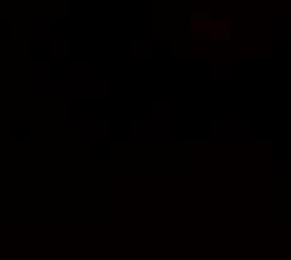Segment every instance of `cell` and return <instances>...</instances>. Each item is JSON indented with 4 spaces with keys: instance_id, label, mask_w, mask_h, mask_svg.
Masks as SVG:
<instances>
[{
    "instance_id": "obj_8",
    "label": "cell",
    "mask_w": 291,
    "mask_h": 260,
    "mask_svg": "<svg viewBox=\"0 0 291 260\" xmlns=\"http://www.w3.org/2000/svg\"><path fill=\"white\" fill-rule=\"evenodd\" d=\"M191 25H193V28H199V25H201V28H209V25H211V15H209V10L196 13V15L191 18Z\"/></svg>"
},
{
    "instance_id": "obj_3",
    "label": "cell",
    "mask_w": 291,
    "mask_h": 260,
    "mask_svg": "<svg viewBox=\"0 0 291 260\" xmlns=\"http://www.w3.org/2000/svg\"><path fill=\"white\" fill-rule=\"evenodd\" d=\"M131 58L133 60H148L151 58V43L148 40H133L131 43Z\"/></svg>"
},
{
    "instance_id": "obj_5",
    "label": "cell",
    "mask_w": 291,
    "mask_h": 260,
    "mask_svg": "<svg viewBox=\"0 0 291 260\" xmlns=\"http://www.w3.org/2000/svg\"><path fill=\"white\" fill-rule=\"evenodd\" d=\"M88 75H90V63L88 60H73L71 63L73 80H88Z\"/></svg>"
},
{
    "instance_id": "obj_6",
    "label": "cell",
    "mask_w": 291,
    "mask_h": 260,
    "mask_svg": "<svg viewBox=\"0 0 291 260\" xmlns=\"http://www.w3.org/2000/svg\"><path fill=\"white\" fill-rule=\"evenodd\" d=\"M30 30H33V33H30L33 40H45V38L51 35V23H48V20H35V23L30 25Z\"/></svg>"
},
{
    "instance_id": "obj_2",
    "label": "cell",
    "mask_w": 291,
    "mask_h": 260,
    "mask_svg": "<svg viewBox=\"0 0 291 260\" xmlns=\"http://www.w3.org/2000/svg\"><path fill=\"white\" fill-rule=\"evenodd\" d=\"M211 38L214 40H226L231 35V20H211Z\"/></svg>"
},
{
    "instance_id": "obj_4",
    "label": "cell",
    "mask_w": 291,
    "mask_h": 260,
    "mask_svg": "<svg viewBox=\"0 0 291 260\" xmlns=\"http://www.w3.org/2000/svg\"><path fill=\"white\" fill-rule=\"evenodd\" d=\"M271 38L274 40H289L291 38V23L289 20H274L271 23Z\"/></svg>"
},
{
    "instance_id": "obj_7",
    "label": "cell",
    "mask_w": 291,
    "mask_h": 260,
    "mask_svg": "<svg viewBox=\"0 0 291 260\" xmlns=\"http://www.w3.org/2000/svg\"><path fill=\"white\" fill-rule=\"evenodd\" d=\"M231 68H233V65L228 63V60H214V63H211V78H228V75H231Z\"/></svg>"
},
{
    "instance_id": "obj_1",
    "label": "cell",
    "mask_w": 291,
    "mask_h": 260,
    "mask_svg": "<svg viewBox=\"0 0 291 260\" xmlns=\"http://www.w3.org/2000/svg\"><path fill=\"white\" fill-rule=\"evenodd\" d=\"M51 58L53 60H68L71 58V40H53L51 43Z\"/></svg>"
}]
</instances>
